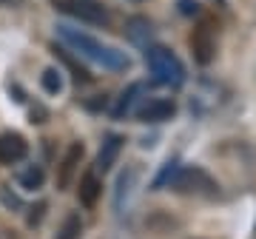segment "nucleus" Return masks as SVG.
I'll list each match as a JSON object with an SVG mask.
<instances>
[{
    "instance_id": "obj_17",
    "label": "nucleus",
    "mask_w": 256,
    "mask_h": 239,
    "mask_svg": "<svg viewBox=\"0 0 256 239\" xmlns=\"http://www.w3.org/2000/svg\"><path fill=\"white\" fill-rule=\"evenodd\" d=\"M23 0H0V6H20Z\"/></svg>"
},
{
    "instance_id": "obj_11",
    "label": "nucleus",
    "mask_w": 256,
    "mask_h": 239,
    "mask_svg": "<svg viewBox=\"0 0 256 239\" xmlns=\"http://www.w3.org/2000/svg\"><path fill=\"white\" fill-rule=\"evenodd\" d=\"M80 234H82L80 214H68V216H66V222L60 225V230H57L54 239H80Z\"/></svg>"
},
{
    "instance_id": "obj_16",
    "label": "nucleus",
    "mask_w": 256,
    "mask_h": 239,
    "mask_svg": "<svg viewBox=\"0 0 256 239\" xmlns=\"http://www.w3.org/2000/svg\"><path fill=\"white\" fill-rule=\"evenodd\" d=\"M180 6L185 14H191V12H196V0H180Z\"/></svg>"
},
{
    "instance_id": "obj_7",
    "label": "nucleus",
    "mask_w": 256,
    "mask_h": 239,
    "mask_svg": "<svg viewBox=\"0 0 256 239\" xmlns=\"http://www.w3.org/2000/svg\"><path fill=\"white\" fill-rule=\"evenodd\" d=\"M80 160H82V146L74 142V146L66 151L60 168H57V188H60V191L72 185V176H74V171H77V166H80Z\"/></svg>"
},
{
    "instance_id": "obj_9",
    "label": "nucleus",
    "mask_w": 256,
    "mask_h": 239,
    "mask_svg": "<svg viewBox=\"0 0 256 239\" xmlns=\"http://www.w3.org/2000/svg\"><path fill=\"white\" fill-rule=\"evenodd\" d=\"M122 142H126V140L120 137V134L106 137V142H102V148H100V154H97V168H100V171H108V168L117 162L120 151H122Z\"/></svg>"
},
{
    "instance_id": "obj_1",
    "label": "nucleus",
    "mask_w": 256,
    "mask_h": 239,
    "mask_svg": "<svg viewBox=\"0 0 256 239\" xmlns=\"http://www.w3.org/2000/svg\"><path fill=\"white\" fill-rule=\"evenodd\" d=\"M57 34L63 37L77 54H82L86 60L102 66V68H108V72H122V68H128L126 52H120V48H114V46H106L97 37L86 34V32H77V28H72V26H57Z\"/></svg>"
},
{
    "instance_id": "obj_4",
    "label": "nucleus",
    "mask_w": 256,
    "mask_h": 239,
    "mask_svg": "<svg viewBox=\"0 0 256 239\" xmlns=\"http://www.w3.org/2000/svg\"><path fill=\"white\" fill-rule=\"evenodd\" d=\"M54 6L57 12H63L74 20H82V23H92V26H106L108 23V12L97 0H54Z\"/></svg>"
},
{
    "instance_id": "obj_5",
    "label": "nucleus",
    "mask_w": 256,
    "mask_h": 239,
    "mask_svg": "<svg viewBox=\"0 0 256 239\" xmlns=\"http://www.w3.org/2000/svg\"><path fill=\"white\" fill-rule=\"evenodd\" d=\"M191 52L200 66H208L216 54V26L210 18H202L191 32Z\"/></svg>"
},
{
    "instance_id": "obj_6",
    "label": "nucleus",
    "mask_w": 256,
    "mask_h": 239,
    "mask_svg": "<svg viewBox=\"0 0 256 239\" xmlns=\"http://www.w3.org/2000/svg\"><path fill=\"white\" fill-rule=\"evenodd\" d=\"M26 154H28V146L18 131L0 134V162H3V166H14V162H20Z\"/></svg>"
},
{
    "instance_id": "obj_3",
    "label": "nucleus",
    "mask_w": 256,
    "mask_h": 239,
    "mask_svg": "<svg viewBox=\"0 0 256 239\" xmlns=\"http://www.w3.org/2000/svg\"><path fill=\"white\" fill-rule=\"evenodd\" d=\"M171 188L180 194H194V196H216L220 194L216 180L202 168H176L171 176Z\"/></svg>"
},
{
    "instance_id": "obj_10",
    "label": "nucleus",
    "mask_w": 256,
    "mask_h": 239,
    "mask_svg": "<svg viewBox=\"0 0 256 239\" xmlns=\"http://www.w3.org/2000/svg\"><path fill=\"white\" fill-rule=\"evenodd\" d=\"M100 191H102V185H100V180H97L94 174L82 176V182H80V202L82 205H94V202H97V196H100Z\"/></svg>"
},
{
    "instance_id": "obj_13",
    "label": "nucleus",
    "mask_w": 256,
    "mask_h": 239,
    "mask_svg": "<svg viewBox=\"0 0 256 239\" xmlns=\"http://www.w3.org/2000/svg\"><path fill=\"white\" fill-rule=\"evenodd\" d=\"M142 92V86H131V88H128L126 94H122V97H120V102H117V108H114V114H117V117H122V114H128V111H131V106H134V100H137V94Z\"/></svg>"
},
{
    "instance_id": "obj_15",
    "label": "nucleus",
    "mask_w": 256,
    "mask_h": 239,
    "mask_svg": "<svg viewBox=\"0 0 256 239\" xmlns=\"http://www.w3.org/2000/svg\"><path fill=\"white\" fill-rule=\"evenodd\" d=\"M43 211H46V205L40 202V205H37V208H34V214H32V216H28V225H37V222L43 220Z\"/></svg>"
},
{
    "instance_id": "obj_12",
    "label": "nucleus",
    "mask_w": 256,
    "mask_h": 239,
    "mask_svg": "<svg viewBox=\"0 0 256 239\" xmlns=\"http://www.w3.org/2000/svg\"><path fill=\"white\" fill-rule=\"evenodd\" d=\"M43 180H46V174H43V168H37V166L26 168V171L20 174V185H23L26 191H34V188H40V185H43Z\"/></svg>"
},
{
    "instance_id": "obj_2",
    "label": "nucleus",
    "mask_w": 256,
    "mask_h": 239,
    "mask_svg": "<svg viewBox=\"0 0 256 239\" xmlns=\"http://www.w3.org/2000/svg\"><path fill=\"white\" fill-rule=\"evenodd\" d=\"M146 60H148V68H151L156 83L180 86L185 80V68H182V63H180V57H176L174 52H168L165 46H151L146 52Z\"/></svg>"
},
{
    "instance_id": "obj_8",
    "label": "nucleus",
    "mask_w": 256,
    "mask_h": 239,
    "mask_svg": "<svg viewBox=\"0 0 256 239\" xmlns=\"http://www.w3.org/2000/svg\"><path fill=\"white\" fill-rule=\"evenodd\" d=\"M174 102L171 100H151L148 106H142L140 108L137 117L142 120V122H162V120H171L174 117Z\"/></svg>"
},
{
    "instance_id": "obj_14",
    "label": "nucleus",
    "mask_w": 256,
    "mask_h": 239,
    "mask_svg": "<svg viewBox=\"0 0 256 239\" xmlns=\"http://www.w3.org/2000/svg\"><path fill=\"white\" fill-rule=\"evenodd\" d=\"M40 83H43V88H46L48 94H60V88H63V77H60L57 68H46L43 77H40Z\"/></svg>"
}]
</instances>
